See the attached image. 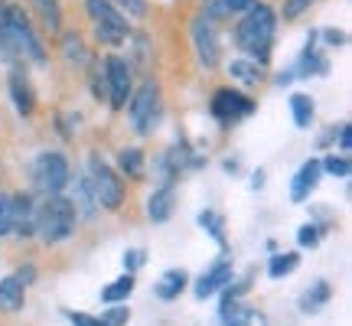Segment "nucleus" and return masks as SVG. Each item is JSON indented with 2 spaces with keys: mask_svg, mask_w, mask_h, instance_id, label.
Returning a JSON list of instances; mask_svg holds the SVG:
<instances>
[{
  "mask_svg": "<svg viewBox=\"0 0 352 326\" xmlns=\"http://www.w3.org/2000/svg\"><path fill=\"white\" fill-rule=\"evenodd\" d=\"M0 59L3 63H46V46L36 36L20 3H0Z\"/></svg>",
  "mask_w": 352,
  "mask_h": 326,
  "instance_id": "nucleus-1",
  "label": "nucleus"
},
{
  "mask_svg": "<svg viewBox=\"0 0 352 326\" xmlns=\"http://www.w3.org/2000/svg\"><path fill=\"white\" fill-rule=\"evenodd\" d=\"M277 33V13L267 3H254L245 10V17L235 26V46H239L252 63L264 65L271 59V46H274Z\"/></svg>",
  "mask_w": 352,
  "mask_h": 326,
  "instance_id": "nucleus-2",
  "label": "nucleus"
},
{
  "mask_svg": "<svg viewBox=\"0 0 352 326\" xmlns=\"http://www.w3.org/2000/svg\"><path fill=\"white\" fill-rule=\"evenodd\" d=\"M78 213L72 199H65L63 193H52L43 196V202H36V213H33V235H39V241L46 245H59L76 232Z\"/></svg>",
  "mask_w": 352,
  "mask_h": 326,
  "instance_id": "nucleus-3",
  "label": "nucleus"
},
{
  "mask_svg": "<svg viewBox=\"0 0 352 326\" xmlns=\"http://www.w3.org/2000/svg\"><path fill=\"white\" fill-rule=\"evenodd\" d=\"M85 180H88V186H91V196H95V202H98V209L118 213V209L124 206V180L114 173L98 153H91V157H88Z\"/></svg>",
  "mask_w": 352,
  "mask_h": 326,
  "instance_id": "nucleus-4",
  "label": "nucleus"
},
{
  "mask_svg": "<svg viewBox=\"0 0 352 326\" xmlns=\"http://www.w3.org/2000/svg\"><path fill=\"white\" fill-rule=\"evenodd\" d=\"M85 10L91 17V26H95V36L101 46H121L131 36V20L111 0H85Z\"/></svg>",
  "mask_w": 352,
  "mask_h": 326,
  "instance_id": "nucleus-5",
  "label": "nucleus"
},
{
  "mask_svg": "<svg viewBox=\"0 0 352 326\" xmlns=\"http://www.w3.org/2000/svg\"><path fill=\"white\" fill-rule=\"evenodd\" d=\"M127 114H131V124L138 131L140 138H147L153 134V127L160 121V85L157 82H144L138 91H131V98H127Z\"/></svg>",
  "mask_w": 352,
  "mask_h": 326,
  "instance_id": "nucleus-6",
  "label": "nucleus"
},
{
  "mask_svg": "<svg viewBox=\"0 0 352 326\" xmlns=\"http://www.w3.org/2000/svg\"><path fill=\"white\" fill-rule=\"evenodd\" d=\"M33 186L43 193V196H52V193H63L72 180V170H69V160H65L59 151H43L33 160Z\"/></svg>",
  "mask_w": 352,
  "mask_h": 326,
  "instance_id": "nucleus-7",
  "label": "nucleus"
},
{
  "mask_svg": "<svg viewBox=\"0 0 352 326\" xmlns=\"http://www.w3.org/2000/svg\"><path fill=\"white\" fill-rule=\"evenodd\" d=\"M101 72H104V85H108V105L114 111H121L134 91V76H131V63L121 56H104L101 59Z\"/></svg>",
  "mask_w": 352,
  "mask_h": 326,
  "instance_id": "nucleus-8",
  "label": "nucleus"
},
{
  "mask_svg": "<svg viewBox=\"0 0 352 326\" xmlns=\"http://www.w3.org/2000/svg\"><path fill=\"white\" fill-rule=\"evenodd\" d=\"M254 108H258L254 98L241 95L235 88H219L212 95V101H209V111H212V118L222 127H232V124H239V121H245V118H252Z\"/></svg>",
  "mask_w": 352,
  "mask_h": 326,
  "instance_id": "nucleus-9",
  "label": "nucleus"
},
{
  "mask_svg": "<svg viewBox=\"0 0 352 326\" xmlns=\"http://www.w3.org/2000/svg\"><path fill=\"white\" fill-rule=\"evenodd\" d=\"M192 46H196V56L206 69H215L219 65V30H215V20H209L206 13H199L192 20Z\"/></svg>",
  "mask_w": 352,
  "mask_h": 326,
  "instance_id": "nucleus-10",
  "label": "nucleus"
},
{
  "mask_svg": "<svg viewBox=\"0 0 352 326\" xmlns=\"http://www.w3.org/2000/svg\"><path fill=\"white\" fill-rule=\"evenodd\" d=\"M33 213H36V202L26 193H13L10 196V235L30 239L33 235Z\"/></svg>",
  "mask_w": 352,
  "mask_h": 326,
  "instance_id": "nucleus-11",
  "label": "nucleus"
},
{
  "mask_svg": "<svg viewBox=\"0 0 352 326\" xmlns=\"http://www.w3.org/2000/svg\"><path fill=\"white\" fill-rule=\"evenodd\" d=\"M232 277H235V274H232V261H228V258H219L209 271H202V274H199V281L192 284V294H196L199 301H206V297H212L215 290L226 287Z\"/></svg>",
  "mask_w": 352,
  "mask_h": 326,
  "instance_id": "nucleus-12",
  "label": "nucleus"
},
{
  "mask_svg": "<svg viewBox=\"0 0 352 326\" xmlns=\"http://www.w3.org/2000/svg\"><path fill=\"white\" fill-rule=\"evenodd\" d=\"M10 98H13V108L20 118H30V114L36 111V91H33V82L26 76L23 69H13L10 72Z\"/></svg>",
  "mask_w": 352,
  "mask_h": 326,
  "instance_id": "nucleus-13",
  "label": "nucleus"
},
{
  "mask_svg": "<svg viewBox=\"0 0 352 326\" xmlns=\"http://www.w3.org/2000/svg\"><path fill=\"white\" fill-rule=\"evenodd\" d=\"M314 39H316V33H310V36H307V46H303L300 59H297V63H294V69H290V76H294V78L327 76V72H329V59L314 46Z\"/></svg>",
  "mask_w": 352,
  "mask_h": 326,
  "instance_id": "nucleus-14",
  "label": "nucleus"
},
{
  "mask_svg": "<svg viewBox=\"0 0 352 326\" xmlns=\"http://www.w3.org/2000/svg\"><path fill=\"white\" fill-rule=\"evenodd\" d=\"M320 180H323V166H320V160L300 163V170H297V173H294V180H290V199H294V202H307V199H310V193L320 186Z\"/></svg>",
  "mask_w": 352,
  "mask_h": 326,
  "instance_id": "nucleus-15",
  "label": "nucleus"
},
{
  "mask_svg": "<svg viewBox=\"0 0 352 326\" xmlns=\"http://www.w3.org/2000/svg\"><path fill=\"white\" fill-rule=\"evenodd\" d=\"M26 307V284L16 274L0 281V314H20Z\"/></svg>",
  "mask_w": 352,
  "mask_h": 326,
  "instance_id": "nucleus-16",
  "label": "nucleus"
},
{
  "mask_svg": "<svg viewBox=\"0 0 352 326\" xmlns=\"http://www.w3.org/2000/svg\"><path fill=\"white\" fill-rule=\"evenodd\" d=\"M254 310L248 303H241V297H222L219 303V320L222 326H252L254 323Z\"/></svg>",
  "mask_w": 352,
  "mask_h": 326,
  "instance_id": "nucleus-17",
  "label": "nucleus"
},
{
  "mask_svg": "<svg viewBox=\"0 0 352 326\" xmlns=\"http://www.w3.org/2000/svg\"><path fill=\"white\" fill-rule=\"evenodd\" d=\"M176 209V189L173 183H164L160 189H153L151 199H147V215H151L153 222H166Z\"/></svg>",
  "mask_w": 352,
  "mask_h": 326,
  "instance_id": "nucleus-18",
  "label": "nucleus"
},
{
  "mask_svg": "<svg viewBox=\"0 0 352 326\" xmlns=\"http://www.w3.org/2000/svg\"><path fill=\"white\" fill-rule=\"evenodd\" d=\"M329 301H333V284L320 277V281H314V284L300 294V303H297V307H300V314H320Z\"/></svg>",
  "mask_w": 352,
  "mask_h": 326,
  "instance_id": "nucleus-19",
  "label": "nucleus"
},
{
  "mask_svg": "<svg viewBox=\"0 0 352 326\" xmlns=\"http://www.w3.org/2000/svg\"><path fill=\"white\" fill-rule=\"evenodd\" d=\"M186 284H189V274L183 268H173V271H166V274L153 284V294H157L160 301H176V297L186 290Z\"/></svg>",
  "mask_w": 352,
  "mask_h": 326,
  "instance_id": "nucleus-20",
  "label": "nucleus"
},
{
  "mask_svg": "<svg viewBox=\"0 0 352 326\" xmlns=\"http://www.w3.org/2000/svg\"><path fill=\"white\" fill-rule=\"evenodd\" d=\"M254 3H258V0H206L202 13H206L209 20H215V23H222V20L235 17V13H245L248 7H254Z\"/></svg>",
  "mask_w": 352,
  "mask_h": 326,
  "instance_id": "nucleus-21",
  "label": "nucleus"
},
{
  "mask_svg": "<svg viewBox=\"0 0 352 326\" xmlns=\"http://www.w3.org/2000/svg\"><path fill=\"white\" fill-rule=\"evenodd\" d=\"M30 3H33L43 30H46L50 36H56V33L63 30V7H59V0H30Z\"/></svg>",
  "mask_w": 352,
  "mask_h": 326,
  "instance_id": "nucleus-22",
  "label": "nucleus"
},
{
  "mask_svg": "<svg viewBox=\"0 0 352 326\" xmlns=\"http://www.w3.org/2000/svg\"><path fill=\"white\" fill-rule=\"evenodd\" d=\"M134 287H138L134 274H121L118 281H111L108 287L101 290V303H124L127 297L134 294Z\"/></svg>",
  "mask_w": 352,
  "mask_h": 326,
  "instance_id": "nucleus-23",
  "label": "nucleus"
},
{
  "mask_svg": "<svg viewBox=\"0 0 352 326\" xmlns=\"http://www.w3.org/2000/svg\"><path fill=\"white\" fill-rule=\"evenodd\" d=\"M290 111H294V124L297 127H310L314 124V98L310 95H303V91H297V95H290Z\"/></svg>",
  "mask_w": 352,
  "mask_h": 326,
  "instance_id": "nucleus-24",
  "label": "nucleus"
},
{
  "mask_svg": "<svg viewBox=\"0 0 352 326\" xmlns=\"http://www.w3.org/2000/svg\"><path fill=\"white\" fill-rule=\"evenodd\" d=\"M300 268V254L297 251H284V254H271V264H267V277L271 281H280L284 274L297 271Z\"/></svg>",
  "mask_w": 352,
  "mask_h": 326,
  "instance_id": "nucleus-25",
  "label": "nucleus"
},
{
  "mask_svg": "<svg viewBox=\"0 0 352 326\" xmlns=\"http://www.w3.org/2000/svg\"><path fill=\"white\" fill-rule=\"evenodd\" d=\"M72 206H76V213L88 215V219L98 213V202H95V196H91V186H88L85 176H78L76 180V196H72Z\"/></svg>",
  "mask_w": 352,
  "mask_h": 326,
  "instance_id": "nucleus-26",
  "label": "nucleus"
},
{
  "mask_svg": "<svg viewBox=\"0 0 352 326\" xmlns=\"http://www.w3.org/2000/svg\"><path fill=\"white\" fill-rule=\"evenodd\" d=\"M228 76L235 78V82H241V85H258L261 82V65L258 63H248V59H235V63L228 65Z\"/></svg>",
  "mask_w": 352,
  "mask_h": 326,
  "instance_id": "nucleus-27",
  "label": "nucleus"
},
{
  "mask_svg": "<svg viewBox=\"0 0 352 326\" xmlns=\"http://www.w3.org/2000/svg\"><path fill=\"white\" fill-rule=\"evenodd\" d=\"M118 166H121V173L124 176L140 180V176H144V151H138V147H124V151L118 153Z\"/></svg>",
  "mask_w": 352,
  "mask_h": 326,
  "instance_id": "nucleus-28",
  "label": "nucleus"
},
{
  "mask_svg": "<svg viewBox=\"0 0 352 326\" xmlns=\"http://www.w3.org/2000/svg\"><path fill=\"white\" fill-rule=\"evenodd\" d=\"M199 226L202 232H209L215 241H219V248L226 251V219L219 213H212V209H202L199 213Z\"/></svg>",
  "mask_w": 352,
  "mask_h": 326,
  "instance_id": "nucleus-29",
  "label": "nucleus"
},
{
  "mask_svg": "<svg viewBox=\"0 0 352 326\" xmlns=\"http://www.w3.org/2000/svg\"><path fill=\"white\" fill-rule=\"evenodd\" d=\"M63 56L69 59V65H85L88 63V50L78 33H65L63 36Z\"/></svg>",
  "mask_w": 352,
  "mask_h": 326,
  "instance_id": "nucleus-30",
  "label": "nucleus"
},
{
  "mask_svg": "<svg viewBox=\"0 0 352 326\" xmlns=\"http://www.w3.org/2000/svg\"><path fill=\"white\" fill-rule=\"evenodd\" d=\"M320 166H323V173L336 176V180H346V176L352 173L349 160H346V157H336V153H329L327 160H320Z\"/></svg>",
  "mask_w": 352,
  "mask_h": 326,
  "instance_id": "nucleus-31",
  "label": "nucleus"
},
{
  "mask_svg": "<svg viewBox=\"0 0 352 326\" xmlns=\"http://www.w3.org/2000/svg\"><path fill=\"white\" fill-rule=\"evenodd\" d=\"M320 235H323V228L316 226V222H307V226H300V232H297V245H300V248H316V245H320Z\"/></svg>",
  "mask_w": 352,
  "mask_h": 326,
  "instance_id": "nucleus-32",
  "label": "nucleus"
},
{
  "mask_svg": "<svg viewBox=\"0 0 352 326\" xmlns=\"http://www.w3.org/2000/svg\"><path fill=\"white\" fill-rule=\"evenodd\" d=\"M98 320L104 326H124L127 320H131V310H127V307H118V303H111V307H108V310H104Z\"/></svg>",
  "mask_w": 352,
  "mask_h": 326,
  "instance_id": "nucleus-33",
  "label": "nucleus"
},
{
  "mask_svg": "<svg viewBox=\"0 0 352 326\" xmlns=\"http://www.w3.org/2000/svg\"><path fill=\"white\" fill-rule=\"evenodd\" d=\"M252 277H254V271H248V274L241 277V281H235V277H232L226 287H222V290H226L222 297H245V294L252 290Z\"/></svg>",
  "mask_w": 352,
  "mask_h": 326,
  "instance_id": "nucleus-34",
  "label": "nucleus"
},
{
  "mask_svg": "<svg viewBox=\"0 0 352 326\" xmlns=\"http://www.w3.org/2000/svg\"><path fill=\"white\" fill-rule=\"evenodd\" d=\"M144 261H147V254H144L140 248L124 251V271H127V274H134V271H140V268H144Z\"/></svg>",
  "mask_w": 352,
  "mask_h": 326,
  "instance_id": "nucleus-35",
  "label": "nucleus"
},
{
  "mask_svg": "<svg viewBox=\"0 0 352 326\" xmlns=\"http://www.w3.org/2000/svg\"><path fill=\"white\" fill-rule=\"evenodd\" d=\"M314 0H284V20H297L303 10H310Z\"/></svg>",
  "mask_w": 352,
  "mask_h": 326,
  "instance_id": "nucleus-36",
  "label": "nucleus"
},
{
  "mask_svg": "<svg viewBox=\"0 0 352 326\" xmlns=\"http://www.w3.org/2000/svg\"><path fill=\"white\" fill-rule=\"evenodd\" d=\"M10 235V196L0 193V239Z\"/></svg>",
  "mask_w": 352,
  "mask_h": 326,
  "instance_id": "nucleus-37",
  "label": "nucleus"
},
{
  "mask_svg": "<svg viewBox=\"0 0 352 326\" xmlns=\"http://www.w3.org/2000/svg\"><path fill=\"white\" fill-rule=\"evenodd\" d=\"M111 3L124 7L131 17H144V13H147V0H111Z\"/></svg>",
  "mask_w": 352,
  "mask_h": 326,
  "instance_id": "nucleus-38",
  "label": "nucleus"
},
{
  "mask_svg": "<svg viewBox=\"0 0 352 326\" xmlns=\"http://www.w3.org/2000/svg\"><path fill=\"white\" fill-rule=\"evenodd\" d=\"M65 316H69V323L72 326H104L98 316H91V314H72V310H69Z\"/></svg>",
  "mask_w": 352,
  "mask_h": 326,
  "instance_id": "nucleus-39",
  "label": "nucleus"
},
{
  "mask_svg": "<svg viewBox=\"0 0 352 326\" xmlns=\"http://www.w3.org/2000/svg\"><path fill=\"white\" fill-rule=\"evenodd\" d=\"M91 91H95V98H108V85H104V76H98V65L91 69Z\"/></svg>",
  "mask_w": 352,
  "mask_h": 326,
  "instance_id": "nucleus-40",
  "label": "nucleus"
},
{
  "mask_svg": "<svg viewBox=\"0 0 352 326\" xmlns=\"http://www.w3.org/2000/svg\"><path fill=\"white\" fill-rule=\"evenodd\" d=\"M323 39H327L333 50H340V46H346V33H340V30H323Z\"/></svg>",
  "mask_w": 352,
  "mask_h": 326,
  "instance_id": "nucleus-41",
  "label": "nucleus"
},
{
  "mask_svg": "<svg viewBox=\"0 0 352 326\" xmlns=\"http://www.w3.org/2000/svg\"><path fill=\"white\" fill-rule=\"evenodd\" d=\"M16 277H20V281H23L26 287H30V284L36 281V268H33V264H23V268L16 271Z\"/></svg>",
  "mask_w": 352,
  "mask_h": 326,
  "instance_id": "nucleus-42",
  "label": "nucleus"
},
{
  "mask_svg": "<svg viewBox=\"0 0 352 326\" xmlns=\"http://www.w3.org/2000/svg\"><path fill=\"white\" fill-rule=\"evenodd\" d=\"M349 144H352V127L349 124H340V151L346 153V151H349Z\"/></svg>",
  "mask_w": 352,
  "mask_h": 326,
  "instance_id": "nucleus-43",
  "label": "nucleus"
},
{
  "mask_svg": "<svg viewBox=\"0 0 352 326\" xmlns=\"http://www.w3.org/2000/svg\"><path fill=\"white\" fill-rule=\"evenodd\" d=\"M264 186V170H258V173L252 176V189H261Z\"/></svg>",
  "mask_w": 352,
  "mask_h": 326,
  "instance_id": "nucleus-44",
  "label": "nucleus"
}]
</instances>
